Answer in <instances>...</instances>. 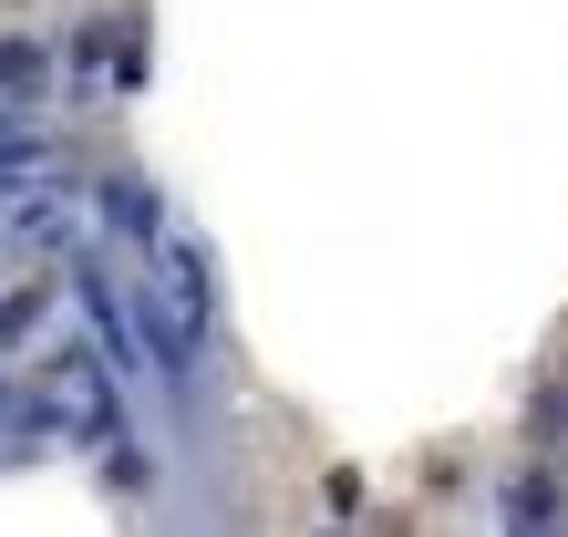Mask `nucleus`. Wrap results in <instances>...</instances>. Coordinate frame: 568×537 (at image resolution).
<instances>
[{
  "label": "nucleus",
  "instance_id": "f257e3e1",
  "mask_svg": "<svg viewBox=\"0 0 568 537\" xmlns=\"http://www.w3.org/2000/svg\"><path fill=\"white\" fill-rule=\"evenodd\" d=\"M104 207H114V227H124V239H155V196H145L135 176H114V186H104Z\"/></svg>",
  "mask_w": 568,
  "mask_h": 537
},
{
  "label": "nucleus",
  "instance_id": "f03ea898",
  "mask_svg": "<svg viewBox=\"0 0 568 537\" xmlns=\"http://www.w3.org/2000/svg\"><path fill=\"white\" fill-rule=\"evenodd\" d=\"M0 83H11V93L42 83V42H0Z\"/></svg>",
  "mask_w": 568,
  "mask_h": 537
}]
</instances>
